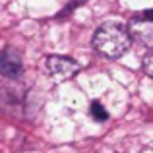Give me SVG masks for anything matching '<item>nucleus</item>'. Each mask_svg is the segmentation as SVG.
<instances>
[{
  "label": "nucleus",
  "mask_w": 153,
  "mask_h": 153,
  "mask_svg": "<svg viewBox=\"0 0 153 153\" xmlns=\"http://www.w3.org/2000/svg\"><path fill=\"white\" fill-rule=\"evenodd\" d=\"M45 68L49 72V76L56 82H66V79L74 78L79 72V64L76 60L68 58V56H47Z\"/></svg>",
  "instance_id": "nucleus-2"
},
{
  "label": "nucleus",
  "mask_w": 153,
  "mask_h": 153,
  "mask_svg": "<svg viewBox=\"0 0 153 153\" xmlns=\"http://www.w3.org/2000/svg\"><path fill=\"white\" fill-rule=\"evenodd\" d=\"M23 72V64H22V56L16 49L8 47L0 52V74L6 78H19Z\"/></svg>",
  "instance_id": "nucleus-4"
},
{
  "label": "nucleus",
  "mask_w": 153,
  "mask_h": 153,
  "mask_svg": "<svg viewBox=\"0 0 153 153\" xmlns=\"http://www.w3.org/2000/svg\"><path fill=\"white\" fill-rule=\"evenodd\" d=\"M89 114L93 116L97 122H103V120H107V118H108L107 111L103 108V105L99 103V101H93V105H91V108H89Z\"/></svg>",
  "instance_id": "nucleus-5"
},
{
  "label": "nucleus",
  "mask_w": 153,
  "mask_h": 153,
  "mask_svg": "<svg viewBox=\"0 0 153 153\" xmlns=\"http://www.w3.org/2000/svg\"><path fill=\"white\" fill-rule=\"evenodd\" d=\"M151 16H153V12H151Z\"/></svg>",
  "instance_id": "nucleus-7"
},
{
  "label": "nucleus",
  "mask_w": 153,
  "mask_h": 153,
  "mask_svg": "<svg viewBox=\"0 0 153 153\" xmlns=\"http://www.w3.org/2000/svg\"><path fill=\"white\" fill-rule=\"evenodd\" d=\"M143 72H146L149 78H153V51L147 52L146 58H143Z\"/></svg>",
  "instance_id": "nucleus-6"
},
{
  "label": "nucleus",
  "mask_w": 153,
  "mask_h": 153,
  "mask_svg": "<svg viewBox=\"0 0 153 153\" xmlns=\"http://www.w3.org/2000/svg\"><path fill=\"white\" fill-rule=\"evenodd\" d=\"M132 39H136L138 43L146 47H153V16L151 12L147 14H140L130 22V29H128Z\"/></svg>",
  "instance_id": "nucleus-3"
},
{
  "label": "nucleus",
  "mask_w": 153,
  "mask_h": 153,
  "mask_svg": "<svg viewBox=\"0 0 153 153\" xmlns=\"http://www.w3.org/2000/svg\"><path fill=\"white\" fill-rule=\"evenodd\" d=\"M132 37L124 25L116 22H107L95 31L93 35V47L97 52L108 58H118L130 49Z\"/></svg>",
  "instance_id": "nucleus-1"
}]
</instances>
